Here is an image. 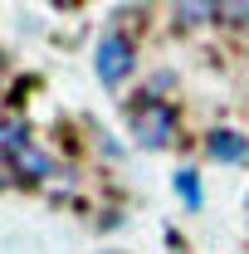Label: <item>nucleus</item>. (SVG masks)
Here are the masks:
<instances>
[{
    "mask_svg": "<svg viewBox=\"0 0 249 254\" xmlns=\"http://www.w3.org/2000/svg\"><path fill=\"white\" fill-rule=\"evenodd\" d=\"M127 127L137 137V147H166L176 137V113L161 103V98H137L127 108Z\"/></svg>",
    "mask_w": 249,
    "mask_h": 254,
    "instance_id": "f257e3e1",
    "label": "nucleus"
},
{
    "mask_svg": "<svg viewBox=\"0 0 249 254\" xmlns=\"http://www.w3.org/2000/svg\"><path fill=\"white\" fill-rule=\"evenodd\" d=\"M132 64H137V44L127 39V34L118 30H108L103 39H98V49H93V68H98V78L108 83V88H118L127 73H132Z\"/></svg>",
    "mask_w": 249,
    "mask_h": 254,
    "instance_id": "f03ea898",
    "label": "nucleus"
},
{
    "mask_svg": "<svg viewBox=\"0 0 249 254\" xmlns=\"http://www.w3.org/2000/svg\"><path fill=\"white\" fill-rule=\"evenodd\" d=\"M205 157L210 161H249V137L235 127H215L205 132Z\"/></svg>",
    "mask_w": 249,
    "mask_h": 254,
    "instance_id": "7ed1b4c3",
    "label": "nucleus"
},
{
    "mask_svg": "<svg viewBox=\"0 0 249 254\" xmlns=\"http://www.w3.org/2000/svg\"><path fill=\"white\" fill-rule=\"evenodd\" d=\"M171 10H176L181 30H200L210 20H225V0H171Z\"/></svg>",
    "mask_w": 249,
    "mask_h": 254,
    "instance_id": "20e7f679",
    "label": "nucleus"
},
{
    "mask_svg": "<svg viewBox=\"0 0 249 254\" xmlns=\"http://www.w3.org/2000/svg\"><path fill=\"white\" fill-rule=\"evenodd\" d=\"M25 142H30V137H25V123H20V118H0V152H5V157H15Z\"/></svg>",
    "mask_w": 249,
    "mask_h": 254,
    "instance_id": "39448f33",
    "label": "nucleus"
},
{
    "mask_svg": "<svg viewBox=\"0 0 249 254\" xmlns=\"http://www.w3.org/2000/svg\"><path fill=\"white\" fill-rule=\"evenodd\" d=\"M171 181H176V195L186 200V210H200V181H195V171H186V166H181Z\"/></svg>",
    "mask_w": 249,
    "mask_h": 254,
    "instance_id": "423d86ee",
    "label": "nucleus"
},
{
    "mask_svg": "<svg viewBox=\"0 0 249 254\" xmlns=\"http://www.w3.org/2000/svg\"><path fill=\"white\" fill-rule=\"evenodd\" d=\"M15 181H20V166H15V157L0 152V186H15Z\"/></svg>",
    "mask_w": 249,
    "mask_h": 254,
    "instance_id": "0eeeda50",
    "label": "nucleus"
},
{
    "mask_svg": "<svg viewBox=\"0 0 249 254\" xmlns=\"http://www.w3.org/2000/svg\"><path fill=\"white\" fill-rule=\"evenodd\" d=\"M0 78H5V54H0Z\"/></svg>",
    "mask_w": 249,
    "mask_h": 254,
    "instance_id": "6e6552de",
    "label": "nucleus"
}]
</instances>
